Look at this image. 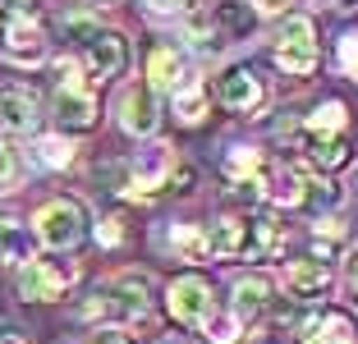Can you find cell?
<instances>
[{"label":"cell","instance_id":"cell-15","mask_svg":"<svg viewBox=\"0 0 358 344\" xmlns=\"http://www.w3.org/2000/svg\"><path fill=\"white\" fill-rule=\"evenodd\" d=\"M303 344H358V322L349 313H322L303 326Z\"/></svg>","mask_w":358,"mask_h":344},{"label":"cell","instance_id":"cell-11","mask_svg":"<svg viewBox=\"0 0 358 344\" xmlns=\"http://www.w3.org/2000/svg\"><path fill=\"white\" fill-rule=\"evenodd\" d=\"M207 252H211V257H225V261H230V257H243V252L253 257V225H248L243 216L216 220V229L207 234Z\"/></svg>","mask_w":358,"mask_h":344},{"label":"cell","instance_id":"cell-8","mask_svg":"<svg viewBox=\"0 0 358 344\" xmlns=\"http://www.w3.org/2000/svg\"><path fill=\"white\" fill-rule=\"evenodd\" d=\"M0 129L5 134H32L37 129V92L23 83L0 87Z\"/></svg>","mask_w":358,"mask_h":344},{"label":"cell","instance_id":"cell-3","mask_svg":"<svg viewBox=\"0 0 358 344\" xmlns=\"http://www.w3.org/2000/svg\"><path fill=\"white\" fill-rule=\"evenodd\" d=\"M55 73H60V83H55V115H60V124L74 129V134L92 129L96 124V96H92V87L78 78V69L69 60L55 64Z\"/></svg>","mask_w":358,"mask_h":344},{"label":"cell","instance_id":"cell-26","mask_svg":"<svg viewBox=\"0 0 358 344\" xmlns=\"http://www.w3.org/2000/svg\"><path fill=\"white\" fill-rule=\"evenodd\" d=\"M37 152H42V161L46 166H69V161H74V147L64 143V138H42V143H37Z\"/></svg>","mask_w":358,"mask_h":344},{"label":"cell","instance_id":"cell-24","mask_svg":"<svg viewBox=\"0 0 358 344\" xmlns=\"http://www.w3.org/2000/svg\"><path fill=\"white\" fill-rule=\"evenodd\" d=\"M175 110H179V120H184V124H198V120H202V110H207V96H202L198 87H189V83H184V87L175 92Z\"/></svg>","mask_w":358,"mask_h":344},{"label":"cell","instance_id":"cell-16","mask_svg":"<svg viewBox=\"0 0 358 344\" xmlns=\"http://www.w3.org/2000/svg\"><path fill=\"white\" fill-rule=\"evenodd\" d=\"M266 303H271V280H266V275H239V280H234V317H239V322L262 317Z\"/></svg>","mask_w":358,"mask_h":344},{"label":"cell","instance_id":"cell-32","mask_svg":"<svg viewBox=\"0 0 358 344\" xmlns=\"http://www.w3.org/2000/svg\"><path fill=\"white\" fill-rule=\"evenodd\" d=\"M289 0H257V10H266V14H275V10H285Z\"/></svg>","mask_w":358,"mask_h":344},{"label":"cell","instance_id":"cell-4","mask_svg":"<svg viewBox=\"0 0 358 344\" xmlns=\"http://www.w3.org/2000/svg\"><path fill=\"white\" fill-rule=\"evenodd\" d=\"M275 64H280L285 73H294V78H303V73L317 69V32H313V19H308V14L285 19V32H280V42H275Z\"/></svg>","mask_w":358,"mask_h":344},{"label":"cell","instance_id":"cell-6","mask_svg":"<svg viewBox=\"0 0 358 344\" xmlns=\"http://www.w3.org/2000/svg\"><path fill=\"white\" fill-rule=\"evenodd\" d=\"M166 303H170V317L184 322V326H202L211 313H216V303H211V285L202 280V275H179V280L170 285Z\"/></svg>","mask_w":358,"mask_h":344},{"label":"cell","instance_id":"cell-29","mask_svg":"<svg viewBox=\"0 0 358 344\" xmlns=\"http://www.w3.org/2000/svg\"><path fill=\"white\" fill-rule=\"evenodd\" d=\"M152 10H161V14H179V10H189V0H148Z\"/></svg>","mask_w":358,"mask_h":344},{"label":"cell","instance_id":"cell-33","mask_svg":"<svg viewBox=\"0 0 358 344\" xmlns=\"http://www.w3.org/2000/svg\"><path fill=\"white\" fill-rule=\"evenodd\" d=\"M0 344H28V340H23L19 331H0Z\"/></svg>","mask_w":358,"mask_h":344},{"label":"cell","instance_id":"cell-10","mask_svg":"<svg viewBox=\"0 0 358 344\" xmlns=\"http://www.w3.org/2000/svg\"><path fill=\"white\" fill-rule=\"evenodd\" d=\"M5 51H10L19 64H37L46 55V32H42V23L28 19V14H14L10 28H5Z\"/></svg>","mask_w":358,"mask_h":344},{"label":"cell","instance_id":"cell-18","mask_svg":"<svg viewBox=\"0 0 358 344\" xmlns=\"http://www.w3.org/2000/svg\"><path fill=\"white\" fill-rule=\"evenodd\" d=\"M0 261H32L28 229H23L14 216H0Z\"/></svg>","mask_w":358,"mask_h":344},{"label":"cell","instance_id":"cell-7","mask_svg":"<svg viewBox=\"0 0 358 344\" xmlns=\"http://www.w3.org/2000/svg\"><path fill=\"white\" fill-rule=\"evenodd\" d=\"M78 46H83V64H87L92 78H115V73L124 69V60H129L124 37L110 32V28H92Z\"/></svg>","mask_w":358,"mask_h":344},{"label":"cell","instance_id":"cell-20","mask_svg":"<svg viewBox=\"0 0 358 344\" xmlns=\"http://www.w3.org/2000/svg\"><path fill=\"white\" fill-rule=\"evenodd\" d=\"M225 170H230L239 184H257L262 170H266V161H262V152H253V147H234L230 157H225Z\"/></svg>","mask_w":358,"mask_h":344},{"label":"cell","instance_id":"cell-23","mask_svg":"<svg viewBox=\"0 0 358 344\" xmlns=\"http://www.w3.org/2000/svg\"><path fill=\"white\" fill-rule=\"evenodd\" d=\"M345 106L340 101H327V106H317L313 110V120H308L303 129H313V134H345Z\"/></svg>","mask_w":358,"mask_h":344},{"label":"cell","instance_id":"cell-19","mask_svg":"<svg viewBox=\"0 0 358 344\" xmlns=\"http://www.w3.org/2000/svg\"><path fill=\"white\" fill-rule=\"evenodd\" d=\"M170 248H175L179 261H202V257H211L202 225H175V229H170Z\"/></svg>","mask_w":358,"mask_h":344},{"label":"cell","instance_id":"cell-2","mask_svg":"<svg viewBox=\"0 0 358 344\" xmlns=\"http://www.w3.org/2000/svg\"><path fill=\"white\" fill-rule=\"evenodd\" d=\"M37 239L46 243L51 252H69L87 239V211L78 207L74 198H51L42 211H37Z\"/></svg>","mask_w":358,"mask_h":344},{"label":"cell","instance_id":"cell-27","mask_svg":"<svg viewBox=\"0 0 358 344\" xmlns=\"http://www.w3.org/2000/svg\"><path fill=\"white\" fill-rule=\"evenodd\" d=\"M340 69L358 73V32H345V37H340Z\"/></svg>","mask_w":358,"mask_h":344},{"label":"cell","instance_id":"cell-25","mask_svg":"<svg viewBox=\"0 0 358 344\" xmlns=\"http://www.w3.org/2000/svg\"><path fill=\"white\" fill-rule=\"evenodd\" d=\"M202 331H207L216 344H234L239 340V317L234 313H211L207 322H202Z\"/></svg>","mask_w":358,"mask_h":344},{"label":"cell","instance_id":"cell-9","mask_svg":"<svg viewBox=\"0 0 358 344\" xmlns=\"http://www.w3.org/2000/svg\"><path fill=\"white\" fill-rule=\"evenodd\" d=\"M120 120H124V129H129V134L148 138L152 129H157V120H161L157 92H152L148 83H134V87L124 92V101H120Z\"/></svg>","mask_w":358,"mask_h":344},{"label":"cell","instance_id":"cell-31","mask_svg":"<svg viewBox=\"0 0 358 344\" xmlns=\"http://www.w3.org/2000/svg\"><path fill=\"white\" fill-rule=\"evenodd\" d=\"M345 271H349V285L358 289V252H349V266H345Z\"/></svg>","mask_w":358,"mask_h":344},{"label":"cell","instance_id":"cell-21","mask_svg":"<svg viewBox=\"0 0 358 344\" xmlns=\"http://www.w3.org/2000/svg\"><path fill=\"white\" fill-rule=\"evenodd\" d=\"M253 19L257 14L248 10L243 0H221V5H216V23H221L230 37H248V32H253Z\"/></svg>","mask_w":358,"mask_h":344},{"label":"cell","instance_id":"cell-12","mask_svg":"<svg viewBox=\"0 0 358 344\" xmlns=\"http://www.w3.org/2000/svg\"><path fill=\"white\" fill-rule=\"evenodd\" d=\"M299 147H303L308 161H313V166H322V170L349 166V152H354L345 134H313V129H299Z\"/></svg>","mask_w":358,"mask_h":344},{"label":"cell","instance_id":"cell-17","mask_svg":"<svg viewBox=\"0 0 358 344\" xmlns=\"http://www.w3.org/2000/svg\"><path fill=\"white\" fill-rule=\"evenodd\" d=\"M148 78H152V92L157 87H166V92H179L184 87V55L175 51V46H157V51L148 55Z\"/></svg>","mask_w":358,"mask_h":344},{"label":"cell","instance_id":"cell-5","mask_svg":"<svg viewBox=\"0 0 358 344\" xmlns=\"http://www.w3.org/2000/svg\"><path fill=\"white\" fill-rule=\"evenodd\" d=\"M74 266L69 261H23V271H19V294L32 303H51L60 299L69 285H74Z\"/></svg>","mask_w":358,"mask_h":344},{"label":"cell","instance_id":"cell-22","mask_svg":"<svg viewBox=\"0 0 358 344\" xmlns=\"http://www.w3.org/2000/svg\"><path fill=\"white\" fill-rule=\"evenodd\" d=\"M248 225H253V257H266V252H275L280 248V220L271 216V211H262V216H253L248 220Z\"/></svg>","mask_w":358,"mask_h":344},{"label":"cell","instance_id":"cell-13","mask_svg":"<svg viewBox=\"0 0 358 344\" xmlns=\"http://www.w3.org/2000/svg\"><path fill=\"white\" fill-rule=\"evenodd\" d=\"M221 101L230 106V110H239V115L257 110V106L266 101V92H262V78H257L253 69H230V73L221 78Z\"/></svg>","mask_w":358,"mask_h":344},{"label":"cell","instance_id":"cell-1","mask_svg":"<svg viewBox=\"0 0 358 344\" xmlns=\"http://www.w3.org/2000/svg\"><path fill=\"white\" fill-rule=\"evenodd\" d=\"M148 275H120L115 285L96 289L92 299L83 303V317H101V322H138L148 313Z\"/></svg>","mask_w":358,"mask_h":344},{"label":"cell","instance_id":"cell-30","mask_svg":"<svg viewBox=\"0 0 358 344\" xmlns=\"http://www.w3.org/2000/svg\"><path fill=\"white\" fill-rule=\"evenodd\" d=\"M92 344H129V335H120V331H101Z\"/></svg>","mask_w":358,"mask_h":344},{"label":"cell","instance_id":"cell-28","mask_svg":"<svg viewBox=\"0 0 358 344\" xmlns=\"http://www.w3.org/2000/svg\"><path fill=\"white\" fill-rule=\"evenodd\" d=\"M120 239H124V220H115V216L101 220V243H120Z\"/></svg>","mask_w":358,"mask_h":344},{"label":"cell","instance_id":"cell-14","mask_svg":"<svg viewBox=\"0 0 358 344\" xmlns=\"http://www.w3.org/2000/svg\"><path fill=\"white\" fill-rule=\"evenodd\" d=\"M285 289H289V299H322L331 289V266L327 261H294L285 271Z\"/></svg>","mask_w":358,"mask_h":344}]
</instances>
